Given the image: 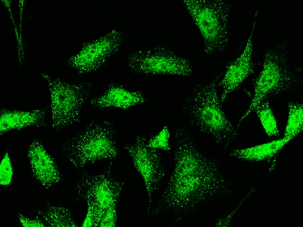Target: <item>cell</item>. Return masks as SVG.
<instances>
[{
  "label": "cell",
  "instance_id": "6da1fadb",
  "mask_svg": "<svg viewBox=\"0 0 303 227\" xmlns=\"http://www.w3.org/2000/svg\"><path fill=\"white\" fill-rule=\"evenodd\" d=\"M218 76L207 84H198L186 102L191 123L227 147L237 132L222 109L218 91Z\"/></svg>",
  "mask_w": 303,
  "mask_h": 227
},
{
  "label": "cell",
  "instance_id": "7a4b0ae2",
  "mask_svg": "<svg viewBox=\"0 0 303 227\" xmlns=\"http://www.w3.org/2000/svg\"><path fill=\"white\" fill-rule=\"evenodd\" d=\"M188 10L203 38L205 52L222 51L229 42L230 5L221 0H186Z\"/></svg>",
  "mask_w": 303,
  "mask_h": 227
},
{
  "label": "cell",
  "instance_id": "3957f363",
  "mask_svg": "<svg viewBox=\"0 0 303 227\" xmlns=\"http://www.w3.org/2000/svg\"><path fill=\"white\" fill-rule=\"evenodd\" d=\"M108 122L95 123L70 141L67 154L77 166L105 158H114L117 152L112 129Z\"/></svg>",
  "mask_w": 303,
  "mask_h": 227
},
{
  "label": "cell",
  "instance_id": "277c9868",
  "mask_svg": "<svg viewBox=\"0 0 303 227\" xmlns=\"http://www.w3.org/2000/svg\"><path fill=\"white\" fill-rule=\"evenodd\" d=\"M51 126L59 131L79 120L82 108L91 91L88 83H70L49 79Z\"/></svg>",
  "mask_w": 303,
  "mask_h": 227
},
{
  "label": "cell",
  "instance_id": "5b68a950",
  "mask_svg": "<svg viewBox=\"0 0 303 227\" xmlns=\"http://www.w3.org/2000/svg\"><path fill=\"white\" fill-rule=\"evenodd\" d=\"M283 59L267 56L263 67L257 77L250 105L239 120L242 122L255 107L269 96L279 94L290 89L295 84L294 75Z\"/></svg>",
  "mask_w": 303,
  "mask_h": 227
},
{
  "label": "cell",
  "instance_id": "8992f818",
  "mask_svg": "<svg viewBox=\"0 0 303 227\" xmlns=\"http://www.w3.org/2000/svg\"><path fill=\"white\" fill-rule=\"evenodd\" d=\"M27 155L33 175L43 186L49 187L59 180L57 165L40 141H32Z\"/></svg>",
  "mask_w": 303,
  "mask_h": 227
},
{
  "label": "cell",
  "instance_id": "52a82bcc",
  "mask_svg": "<svg viewBox=\"0 0 303 227\" xmlns=\"http://www.w3.org/2000/svg\"><path fill=\"white\" fill-rule=\"evenodd\" d=\"M251 54L244 52L228 66L218 85L223 89L220 96L223 102L231 93L253 73Z\"/></svg>",
  "mask_w": 303,
  "mask_h": 227
},
{
  "label": "cell",
  "instance_id": "ba28073f",
  "mask_svg": "<svg viewBox=\"0 0 303 227\" xmlns=\"http://www.w3.org/2000/svg\"><path fill=\"white\" fill-rule=\"evenodd\" d=\"M45 118V112L41 110L22 111L3 109L1 113L0 134L30 126H43Z\"/></svg>",
  "mask_w": 303,
  "mask_h": 227
},
{
  "label": "cell",
  "instance_id": "9c48e42d",
  "mask_svg": "<svg viewBox=\"0 0 303 227\" xmlns=\"http://www.w3.org/2000/svg\"><path fill=\"white\" fill-rule=\"evenodd\" d=\"M131 93L123 88L112 85L103 94L91 101L93 106L101 108L113 107L125 109L136 103Z\"/></svg>",
  "mask_w": 303,
  "mask_h": 227
},
{
  "label": "cell",
  "instance_id": "30bf717a",
  "mask_svg": "<svg viewBox=\"0 0 303 227\" xmlns=\"http://www.w3.org/2000/svg\"><path fill=\"white\" fill-rule=\"evenodd\" d=\"M292 139L284 138L267 143L257 145L250 147L235 149L230 153L231 155L249 160H261L272 157Z\"/></svg>",
  "mask_w": 303,
  "mask_h": 227
},
{
  "label": "cell",
  "instance_id": "8fae6325",
  "mask_svg": "<svg viewBox=\"0 0 303 227\" xmlns=\"http://www.w3.org/2000/svg\"><path fill=\"white\" fill-rule=\"evenodd\" d=\"M303 107L302 104L290 102L288 104V116L284 137L293 139L303 130Z\"/></svg>",
  "mask_w": 303,
  "mask_h": 227
},
{
  "label": "cell",
  "instance_id": "7c38bea8",
  "mask_svg": "<svg viewBox=\"0 0 303 227\" xmlns=\"http://www.w3.org/2000/svg\"><path fill=\"white\" fill-rule=\"evenodd\" d=\"M255 111L260 119L266 133L269 137L279 135L276 120L269 102L265 100L255 108Z\"/></svg>",
  "mask_w": 303,
  "mask_h": 227
},
{
  "label": "cell",
  "instance_id": "4fadbf2b",
  "mask_svg": "<svg viewBox=\"0 0 303 227\" xmlns=\"http://www.w3.org/2000/svg\"><path fill=\"white\" fill-rule=\"evenodd\" d=\"M95 199L100 208L103 209L109 208L114 202L112 190L108 185L104 183L97 186L94 190Z\"/></svg>",
  "mask_w": 303,
  "mask_h": 227
},
{
  "label": "cell",
  "instance_id": "5bb4252c",
  "mask_svg": "<svg viewBox=\"0 0 303 227\" xmlns=\"http://www.w3.org/2000/svg\"><path fill=\"white\" fill-rule=\"evenodd\" d=\"M170 133L168 128L165 126L156 135L148 141L149 146L154 149H160L166 151L170 149L169 145Z\"/></svg>",
  "mask_w": 303,
  "mask_h": 227
},
{
  "label": "cell",
  "instance_id": "9a60e30c",
  "mask_svg": "<svg viewBox=\"0 0 303 227\" xmlns=\"http://www.w3.org/2000/svg\"><path fill=\"white\" fill-rule=\"evenodd\" d=\"M13 169L9 154L7 153L4 156L0 166V183L1 185L8 186L12 181Z\"/></svg>",
  "mask_w": 303,
  "mask_h": 227
},
{
  "label": "cell",
  "instance_id": "2e32d148",
  "mask_svg": "<svg viewBox=\"0 0 303 227\" xmlns=\"http://www.w3.org/2000/svg\"><path fill=\"white\" fill-rule=\"evenodd\" d=\"M19 218L21 223L24 226H44L43 223L38 220H30L21 215Z\"/></svg>",
  "mask_w": 303,
  "mask_h": 227
}]
</instances>
